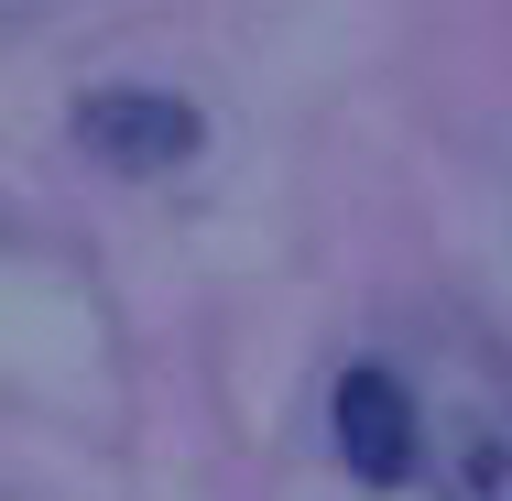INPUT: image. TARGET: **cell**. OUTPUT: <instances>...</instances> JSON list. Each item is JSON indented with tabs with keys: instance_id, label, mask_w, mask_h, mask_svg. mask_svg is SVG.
Wrapping results in <instances>:
<instances>
[{
	"instance_id": "cell-1",
	"label": "cell",
	"mask_w": 512,
	"mask_h": 501,
	"mask_svg": "<svg viewBox=\"0 0 512 501\" xmlns=\"http://www.w3.org/2000/svg\"><path fill=\"white\" fill-rule=\"evenodd\" d=\"M425 458L447 501H512V382L491 360H447V382L425 403Z\"/></svg>"
},
{
	"instance_id": "cell-3",
	"label": "cell",
	"mask_w": 512,
	"mask_h": 501,
	"mask_svg": "<svg viewBox=\"0 0 512 501\" xmlns=\"http://www.w3.org/2000/svg\"><path fill=\"white\" fill-rule=\"evenodd\" d=\"M338 458L360 469V480H414L425 469V403H414V382H393V371H349L338 382Z\"/></svg>"
},
{
	"instance_id": "cell-2",
	"label": "cell",
	"mask_w": 512,
	"mask_h": 501,
	"mask_svg": "<svg viewBox=\"0 0 512 501\" xmlns=\"http://www.w3.org/2000/svg\"><path fill=\"white\" fill-rule=\"evenodd\" d=\"M77 142L120 175H175V164H197L207 120L175 88H99V99H77Z\"/></svg>"
}]
</instances>
